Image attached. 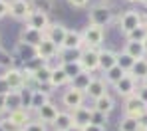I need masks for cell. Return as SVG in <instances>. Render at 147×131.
I'll return each instance as SVG.
<instances>
[{
    "label": "cell",
    "instance_id": "cell-2",
    "mask_svg": "<svg viewBox=\"0 0 147 131\" xmlns=\"http://www.w3.org/2000/svg\"><path fill=\"white\" fill-rule=\"evenodd\" d=\"M139 24H143V16L137 10H127V12H123L121 16H119V30L125 36L129 32H133Z\"/></svg>",
    "mask_w": 147,
    "mask_h": 131
},
{
    "label": "cell",
    "instance_id": "cell-3",
    "mask_svg": "<svg viewBox=\"0 0 147 131\" xmlns=\"http://www.w3.org/2000/svg\"><path fill=\"white\" fill-rule=\"evenodd\" d=\"M80 64H82V68H84V72H96L99 70V50L96 48H86V50H82L80 54Z\"/></svg>",
    "mask_w": 147,
    "mask_h": 131
},
{
    "label": "cell",
    "instance_id": "cell-9",
    "mask_svg": "<svg viewBox=\"0 0 147 131\" xmlns=\"http://www.w3.org/2000/svg\"><path fill=\"white\" fill-rule=\"evenodd\" d=\"M8 6H10L8 14H10L14 20H26V18H28V14L34 10V8L30 6V2H28V0H12Z\"/></svg>",
    "mask_w": 147,
    "mask_h": 131
},
{
    "label": "cell",
    "instance_id": "cell-40",
    "mask_svg": "<svg viewBox=\"0 0 147 131\" xmlns=\"http://www.w3.org/2000/svg\"><path fill=\"white\" fill-rule=\"evenodd\" d=\"M135 95L143 101V103L147 105V85H143V83H139L137 85V91H135Z\"/></svg>",
    "mask_w": 147,
    "mask_h": 131
},
{
    "label": "cell",
    "instance_id": "cell-26",
    "mask_svg": "<svg viewBox=\"0 0 147 131\" xmlns=\"http://www.w3.org/2000/svg\"><path fill=\"white\" fill-rule=\"evenodd\" d=\"M72 125H74L72 113L60 111V113H58V117H56V121H54V127H56V131H68Z\"/></svg>",
    "mask_w": 147,
    "mask_h": 131
},
{
    "label": "cell",
    "instance_id": "cell-24",
    "mask_svg": "<svg viewBox=\"0 0 147 131\" xmlns=\"http://www.w3.org/2000/svg\"><path fill=\"white\" fill-rule=\"evenodd\" d=\"M66 83H70V78L66 76L64 68H62V66H60V68H52L50 85H54V87H62V85H66Z\"/></svg>",
    "mask_w": 147,
    "mask_h": 131
},
{
    "label": "cell",
    "instance_id": "cell-1",
    "mask_svg": "<svg viewBox=\"0 0 147 131\" xmlns=\"http://www.w3.org/2000/svg\"><path fill=\"white\" fill-rule=\"evenodd\" d=\"M111 20H113V10H111L109 6H105V4H96V6L90 8V24L103 28V26H109Z\"/></svg>",
    "mask_w": 147,
    "mask_h": 131
},
{
    "label": "cell",
    "instance_id": "cell-44",
    "mask_svg": "<svg viewBox=\"0 0 147 131\" xmlns=\"http://www.w3.org/2000/svg\"><path fill=\"white\" fill-rule=\"evenodd\" d=\"M84 131H105V127H99V125H94V123H90V125H86Z\"/></svg>",
    "mask_w": 147,
    "mask_h": 131
},
{
    "label": "cell",
    "instance_id": "cell-11",
    "mask_svg": "<svg viewBox=\"0 0 147 131\" xmlns=\"http://www.w3.org/2000/svg\"><path fill=\"white\" fill-rule=\"evenodd\" d=\"M44 38H46V34H44V32H40V30H36V28L28 26V24H26V26L22 28V32H20V42L32 44V46H38Z\"/></svg>",
    "mask_w": 147,
    "mask_h": 131
},
{
    "label": "cell",
    "instance_id": "cell-12",
    "mask_svg": "<svg viewBox=\"0 0 147 131\" xmlns=\"http://www.w3.org/2000/svg\"><path fill=\"white\" fill-rule=\"evenodd\" d=\"M92 113H94V107H86V105L76 107V109H74V113H72L74 123H76V125H80V127L90 125V123H92Z\"/></svg>",
    "mask_w": 147,
    "mask_h": 131
},
{
    "label": "cell",
    "instance_id": "cell-53",
    "mask_svg": "<svg viewBox=\"0 0 147 131\" xmlns=\"http://www.w3.org/2000/svg\"><path fill=\"white\" fill-rule=\"evenodd\" d=\"M143 131H147V127H145V129H143Z\"/></svg>",
    "mask_w": 147,
    "mask_h": 131
},
{
    "label": "cell",
    "instance_id": "cell-19",
    "mask_svg": "<svg viewBox=\"0 0 147 131\" xmlns=\"http://www.w3.org/2000/svg\"><path fill=\"white\" fill-rule=\"evenodd\" d=\"M16 58H20L24 64H26V62H30L32 58H38L36 46L26 44V42H18V46H16Z\"/></svg>",
    "mask_w": 147,
    "mask_h": 131
},
{
    "label": "cell",
    "instance_id": "cell-18",
    "mask_svg": "<svg viewBox=\"0 0 147 131\" xmlns=\"http://www.w3.org/2000/svg\"><path fill=\"white\" fill-rule=\"evenodd\" d=\"M92 79H94V76H92L90 72H82V74H78V76L70 81V87L86 93V91H88V87H90V83H92Z\"/></svg>",
    "mask_w": 147,
    "mask_h": 131
},
{
    "label": "cell",
    "instance_id": "cell-25",
    "mask_svg": "<svg viewBox=\"0 0 147 131\" xmlns=\"http://www.w3.org/2000/svg\"><path fill=\"white\" fill-rule=\"evenodd\" d=\"M119 131H143L141 127V121L135 119V117H129V115H123L119 119V125H117Z\"/></svg>",
    "mask_w": 147,
    "mask_h": 131
},
{
    "label": "cell",
    "instance_id": "cell-29",
    "mask_svg": "<svg viewBox=\"0 0 147 131\" xmlns=\"http://www.w3.org/2000/svg\"><path fill=\"white\" fill-rule=\"evenodd\" d=\"M8 119H10L14 125H18L20 129H22L26 123L30 121V119H28V111H26V109H22V107H20V109H14V111H10Z\"/></svg>",
    "mask_w": 147,
    "mask_h": 131
},
{
    "label": "cell",
    "instance_id": "cell-5",
    "mask_svg": "<svg viewBox=\"0 0 147 131\" xmlns=\"http://www.w3.org/2000/svg\"><path fill=\"white\" fill-rule=\"evenodd\" d=\"M26 24L46 34V30H48V26H50L48 12H46V10H42V8H36V10H32V12L28 14V18H26Z\"/></svg>",
    "mask_w": 147,
    "mask_h": 131
},
{
    "label": "cell",
    "instance_id": "cell-30",
    "mask_svg": "<svg viewBox=\"0 0 147 131\" xmlns=\"http://www.w3.org/2000/svg\"><path fill=\"white\" fill-rule=\"evenodd\" d=\"M50 101V95L48 91H42V89H34V93H32V105H30V109H40L42 105H46Z\"/></svg>",
    "mask_w": 147,
    "mask_h": 131
},
{
    "label": "cell",
    "instance_id": "cell-7",
    "mask_svg": "<svg viewBox=\"0 0 147 131\" xmlns=\"http://www.w3.org/2000/svg\"><path fill=\"white\" fill-rule=\"evenodd\" d=\"M137 85H139V81L133 78L131 74H125L113 87H115V91H117V95H121V97H131V95H135V91H137Z\"/></svg>",
    "mask_w": 147,
    "mask_h": 131
},
{
    "label": "cell",
    "instance_id": "cell-15",
    "mask_svg": "<svg viewBox=\"0 0 147 131\" xmlns=\"http://www.w3.org/2000/svg\"><path fill=\"white\" fill-rule=\"evenodd\" d=\"M105 93H107V83H105V79H99V78L92 79V83H90V87H88V91H86V95L92 97L94 101L99 99L101 95H105Z\"/></svg>",
    "mask_w": 147,
    "mask_h": 131
},
{
    "label": "cell",
    "instance_id": "cell-47",
    "mask_svg": "<svg viewBox=\"0 0 147 131\" xmlns=\"http://www.w3.org/2000/svg\"><path fill=\"white\" fill-rule=\"evenodd\" d=\"M42 4H52V0H40Z\"/></svg>",
    "mask_w": 147,
    "mask_h": 131
},
{
    "label": "cell",
    "instance_id": "cell-34",
    "mask_svg": "<svg viewBox=\"0 0 147 131\" xmlns=\"http://www.w3.org/2000/svg\"><path fill=\"white\" fill-rule=\"evenodd\" d=\"M133 64H135V60L129 56V54H125V52H121V54H117V66L121 68L125 74H129L131 72V68H133Z\"/></svg>",
    "mask_w": 147,
    "mask_h": 131
},
{
    "label": "cell",
    "instance_id": "cell-37",
    "mask_svg": "<svg viewBox=\"0 0 147 131\" xmlns=\"http://www.w3.org/2000/svg\"><path fill=\"white\" fill-rule=\"evenodd\" d=\"M22 131H46V123H42L40 119H34V121H28Z\"/></svg>",
    "mask_w": 147,
    "mask_h": 131
},
{
    "label": "cell",
    "instance_id": "cell-13",
    "mask_svg": "<svg viewBox=\"0 0 147 131\" xmlns=\"http://www.w3.org/2000/svg\"><path fill=\"white\" fill-rule=\"evenodd\" d=\"M58 46L52 42V40H48V38H44L38 46H36V52H38V58H42L44 62H48V60H52L56 54H58Z\"/></svg>",
    "mask_w": 147,
    "mask_h": 131
},
{
    "label": "cell",
    "instance_id": "cell-39",
    "mask_svg": "<svg viewBox=\"0 0 147 131\" xmlns=\"http://www.w3.org/2000/svg\"><path fill=\"white\" fill-rule=\"evenodd\" d=\"M12 64H14V60H12V56L8 52H4L2 48H0V66H6V68H12Z\"/></svg>",
    "mask_w": 147,
    "mask_h": 131
},
{
    "label": "cell",
    "instance_id": "cell-36",
    "mask_svg": "<svg viewBox=\"0 0 147 131\" xmlns=\"http://www.w3.org/2000/svg\"><path fill=\"white\" fill-rule=\"evenodd\" d=\"M32 93H34V89H30V87H22L20 89V97H22V109H30V105H32Z\"/></svg>",
    "mask_w": 147,
    "mask_h": 131
},
{
    "label": "cell",
    "instance_id": "cell-45",
    "mask_svg": "<svg viewBox=\"0 0 147 131\" xmlns=\"http://www.w3.org/2000/svg\"><path fill=\"white\" fill-rule=\"evenodd\" d=\"M6 111V103H4V95H0V113Z\"/></svg>",
    "mask_w": 147,
    "mask_h": 131
},
{
    "label": "cell",
    "instance_id": "cell-16",
    "mask_svg": "<svg viewBox=\"0 0 147 131\" xmlns=\"http://www.w3.org/2000/svg\"><path fill=\"white\" fill-rule=\"evenodd\" d=\"M82 46H84V38H82V34L76 32V30H68L66 40H64V44H62L60 50H82Z\"/></svg>",
    "mask_w": 147,
    "mask_h": 131
},
{
    "label": "cell",
    "instance_id": "cell-4",
    "mask_svg": "<svg viewBox=\"0 0 147 131\" xmlns=\"http://www.w3.org/2000/svg\"><path fill=\"white\" fill-rule=\"evenodd\" d=\"M82 38H84V44H86L88 48H98V46H101V42H103V38H105V32H103V28L90 24V26H86Z\"/></svg>",
    "mask_w": 147,
    "mask_h": 131
},
{
    "label": "cell",
    "instance_id": "cell-38",
    "mask_svg": "<svg viewBox=\"0 0 147 131\" xmlns=\"http://www.w3.org/2000/svg\"><path fill=\"white\" fill-rule=\"evenodd\" d=\"M92 123L94 125H99V127H105L107 125V115L105 113H99V111H94L92 113Z\"/></svg>",
    "mask_w": 147,
    "mask_h": 131
},
{
    "label": "cell",
    "instance_id": "cell-46",
    "mask_svg": "<svg viewBox=\"0 0 147 131\" xmlns=\"http://www.w3.org/2000/svg\"><path fill=\"white\" fill-rule=\"evenodd\" d=\"M68 131H84V127H80V125H76V123H74V125H72Z\"/></svg>",
    "mask_w": 147,
    "mask_h": 131
},
{
    "label": "cell",
    "instance_id": "cell-31",
    "mask_svg": "<svg viewBox=\"0 0 147 131\" xmlns=\"http://www.w3.org/2000/svg\"><path fill=\"white\" fill-rule=\"evenodd\" d=\"M50 76H52V68L46 64V66H42L40 70H36L32 74V79L36 83H40V85H46V83H50Z\"/></svg>",
    "mask_w": 147,
    "mask_h": 131
},
{
    "label": "cell",
    "instance_id": "cell-10",
    "mask_svg": "<svg viewBox=\"0 0 147 131\" xmlns=\"http://www.w3.org/2000/svg\"><path fill=\"white\" fill-rule=\"evenodd\" d=\"M66 34H68V28L64 26V24H50L48 30H46V38L52 40L58 48H62V44H64V40H66Z\"/></svg>",
    "mask_w": 147,
    "mask_h": 131
},
{
    "label": "cell",
    "instance_id": "cell-28",
    "mask_svg": "<svg viewBox=\"0 0 147 131\" xmlns=\"http://www.w3.org/2000/svg\"><path fill=\"white\" fill-rule=\"evenodd\" d=\"M62 68H64L66 76L70 78V81H72L78 74H82V72H84V68H82L80 60H70V62H64V64H62Z\"/></svg>",
    "mask_w": 147,
    "mask_h": 131
},
{
    "label": "cell",
    "instance_id": "cell-20",
    "mask_svg": "<svg viewBox=\"0 0 147 131\" xmlns=\"http://www.w3.org/2000/svg\"><path fill=\"white\" fill-rule=\"evenodd\" d=\"M113 66H117V54L113 50H99V70L107 72Z\"/></svg>",
    "mask_w": 147,
    "mask_h": 131
},
{
    "label": "cell",
    "instance_id": "cell-41",
    "mask_svg": "<svg viewBox=\"0 0 147 131\" xmlns=\"http://www.w3.org/2000/svg\"><path fill=\"white\" fill-rule=\"evenodd\" d=\"M90 0H68V4L74 6V8H86Z\"/></svg>",
    "mask_w": 147,
    "mask_h": 131
},
{
    "label": "cell",
    "instance_id": "cell-51",
    "mask_svg": "<svg viewBox=\"0 0 147 131\" xmlns=\"http://www.w3.org/2000/svg\"><path fill=\"white\" fill-rule=\"evenodd\" d=\"M129 2H139V0H129Z\"/></svg>",
    "mask_w": 147,
    "mask_h": 131
},
{
    "label": "cell",
    "instance_id": "cell-52",
    "mask_svg": "<svg viewBox=\"0 0 147 131\" xmlns=\"http://www.w3.org/2000/svg\"><path fill=\"white\" fill-rule=\"evenodd\" d=\"M0 131H4V127H2V125H0Z\"/></svg>",
    "mask_w": 147,
    "mask_h": 131
},
{
    "label": "cell",
    "instance_id": "cell-33",
    "mask_svg": "<svg viewBox=\"0 0 147 131\" xmlns=\"http://www.w3.org/2000/svg\"><path fill=\"white\" fill-rule=\"evenodd\" d=\"M125 76V72H123L119 66H113V68H109L107 72H105V83H111V85H115L119 79Z\"/></svg>",
    "mask_w": 147,
    "mask_h": 131
},
{
    "label": "cell",
    "instance_id": "cell-22",
    "mask_svg": "<svg viewBox=\"0 0 147 131\" xmlns=\"http://www.w3.org/2000/svg\"><path fill=\"white\" fill-rule=\"evenodd\" d=\"M123 52L129 54L133 60H139V58H145V46H143V42H131V40H127L125 42V48H123Z\"/></svg>",
    "mask_w": 147,
    "mask_h": 131
},
{
    "label": "cell",
    "instance_id": "cell-50",
    "mask_svg": "<svg viewBox=\"0 0 147 131\" xmlns=\"http://www.w3.org/2000/svg\"><path fill=\"white\" fill-rule=\"evenodd\" d=\"M139 2H141V4H145V6H147V0H139Z\"/></svg>",
    "mask_w": 147,
    "mask_h": 131
},
{
    "label": "cell",
    "instance_id": "cell-14",
    "mask_svg": "<svg viewBox=\"0 0 147 131\" xmlns=\"http://www.w3.org/2000/svg\"><path fill=\"white\" fill-rule=\"evenodd\" d=\"M84 99H86V93L84 91H78V89H68L66 93H64V97H62V101L64 105L68 107V109H76V107H80V105H84Z\"/></svg>",
    "mask_w": 147,
    "mask_h": 131
},
{
    "label": "cell",
    "instance_id": "cell-23",
    "mask_svg": "<svg viewBox=\"0 0 147 131\" xmlns=\"http://www.w3.org/2000/svg\"><path fill=\"white\" fill-rule=\"evenodd\" d=\"M4 103L8 111H14V109H20L22 107V97H20V89H10L6 95H4Z\"/></svg>",
    "mask_w": 147,
    "mask_h": 131
},
{
    "label": "cell",
    "instance_id": "cell-35",
    "mask_svg": "<svg viewBox=\"0 0 147 131\" xmlns=\"http://www.w3.org/2000/svg\"><path fill=\"white\" fill-rule=\"evenodd\" d=\"M42 66H46V62H44L42 58H32L30 62H26V64H24V72L34 74V72H36V70H40Z\"/></svg>",
    "mask_w": 147,
    "mask_h": 131
},
{
    "label": "cell",
    "instance_id": "cell-43",
    "mask_svg": "<svg viewBox=\"0 0 147 131\" xmlns=\"http://www.w3.org/2000/svg\"><path fill=\"white\" fill-rule=\"evenodd\" d=\"M10 91V87H8V83H6V79L0 76V95H6Z\"/></svg>",
    "mask_w": 147,
    "mask_h": 131
},
{
    "label": "cell",
    "instance_id": "cell-49",
    "mask_svg": "<svg viewBox=\"0 0 147 131\" xmlns=\"http://www.w3.org/2000/svg\"><path fill=\"white\" fill-rule=\"evenodd\" d=\"M143 46H145V52H147V38H145V42H143Z\"/></svg>",
    "mask_w": 147,
    "mask_h": 131
},
{
    "label": "cell",
    "instance_id": "cell-27",
    "mask_svg": "<svg viewBox=\"0 0 147 131\" xmlns=\"http://www.w3.org/2000/svg\"><path fill=\"white\" fill-rule=\"evenodd\" d=\"M129 74L137 79V81H143L145 76H147V58H139V60H135V64H133V68H131Z\"/></svg>",
    "mask_w": 147,
    "mask_h": 131
},
{
    "label": "cell",
    "instance_id": "cell-17",
    "mask_svg": "<svg viewBox=\"0 0 147 131\" xmlns=\"http://www.w3.org/2000/svg\"><path fill=\"white\" fill-rule=\"evenodd\" d=\"M58 107L52 103V101H48L46 105H42L40 109H38V119L42 121V123H52L54 125V121H56V117H58Z\"/></svg>",
    "mask_w": 147,
    "mask_h": 131
},
{
    "label": "cell",
    "instance_id": "cell-6",
    "mask_svg": "<svg viewBox=\"0 0 147 131\" xmlns=\"http://www.w3.org/2000/svg\"><path fill=\"white\" fill-rule=\"evenodd\" d=\"M123 111L125 115L129 117H135V119H141L147 113V105L137 97V95H131V97H125V105H123Z\"/></svg>",
    "mask_w": 147,
    "mask_h": 131
},
{
    "label": "cell",
    "instance_id": "cell-32",
    "mask_svg": "<svg viewBox=\"0 0 147 131\" xmlns=\"http://www.w3.org/2000/svg\"><path fill=\"white\" fill-rule=\"evenodd\" d=\"M125 38H127V40H131V42H145V38H147V22L139 24L133 32H129Z\"/></svg>",
    "mask_w": 147,
    "mask_h": 131
},
{
    "label": "cell",
    "instance_id": "cell-48",
    "mask_svg": "<svg viewBox=\"0 0 147 131\" xmlns=\"http://www.w3.org/2000/svg\"><path fill=\"white\" fill-rule=\"evenodd\" d=\"M141 83H143V85H147V76H145V79H143V81H141Z\"/></svg>",
    "mask_w": 147,
    "mask_h": 131
},
{
    "label": "cell",
    "instance_id": "cell-8",
    "mask_svg": "<svg viewBox=\"0 0 147 131\" xmlns=\"http://www.w3.org/2000/svg\"><path fill=\"white\" fill-rule=\"evenodd\" d=\"M2 78L6 79V83H8L10 89H22V87H26V83H28L26 74L22 70H16V68H8Z\"/></svg>",
    "mask_w": 147,
    "mask_h": 131
},
{
    "label": "cell",
    "instance_id": "cell-42",
    "mask_svg": "<svg viewBox=\"0 0 147 131\" xmlns=\"http://www.w3.org/2000/svg\"><path fill=\"white\" fill-rule=\"evenodd\" d=\"M8 10H10L8 2H6V0H0V18H4V16L8 14Z\"/></svg>",
    "mask_w": 147,
    "mask_h": 131
},
{
    "label": "cell",
    "instance_id": "cell-21",
    "mask_svg": "<svg viewBox=\"0 0 147 131\" xmlns=\"http://www.w3.org/2000/svg\"><path fill=\"white\" fill-rule=\"evenodd\" d=\"M113 107H115V101H113V97H111L109 93L101 95L99 99H96V101H94V111L105 113V115H109V113L113 111Z\"/></svg>",
    "mask_w": 147,
    "mask_h": 131
}]
</instances>
